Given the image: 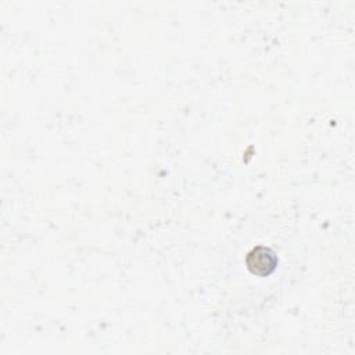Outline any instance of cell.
Wrapping results in <instances>:
<instances>
[{
  "instance_id": "obj_1",
  "label": "cell",
  "mask_w": 355,
  "mask_h": 355,
  "mask_svg": "<svg viewBox=\"0 0 355 355\" xmlns=\"http://www.w3.org/2000/svg\"><path fill=\"white\" fill-rule=\"evenodd\" d=\"M248 270L258 276L270 275L277 266V257L269 247L257 245L245 255Z\"/></svg>"
}]
</instances>
